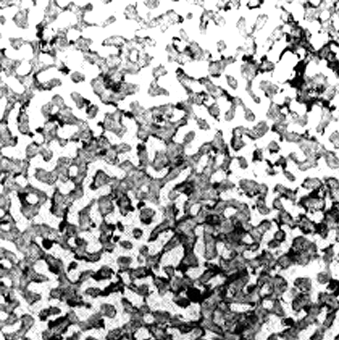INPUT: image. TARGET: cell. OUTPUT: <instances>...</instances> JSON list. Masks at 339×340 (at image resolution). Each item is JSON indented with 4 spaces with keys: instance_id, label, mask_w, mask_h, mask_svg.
Listing matches in <instances>:
<instances>
[{
    "instance_id": "obj_1",
    "label": "cell",
    "mask_w": 339,
    "mask_h": 340,
    "mask_svg": "<svg viewBox=\"0 0 339 340\" xmlns=\"http://www.w3.org/2000/svg\"><path fill=\"white\" fill-rule=\"evenodd\" d=\"M298 226L305 235H311L314 233L315 223L308 219L306 216H301L298 221Z\"/></svg>"
},
{
    "instance_id": "obj_2",
    "label": "cell",
    "mask_w": 339,
    "mask_h": 340,
    "mask_svg": "<svg viewBox=\"0 0 339 340\" xmlns=\"http://www.w3.org/2000/svg\"><path fill=\"white\" fill-rule=\"evenodd\" d=\"M301 186L306 189L315 190L322 188L323 184L319 178H307L303 182Z\"/></svg>"
},
{
    "instance_id": "obj_3",
    "label": "cell",
    "mask_w": 339,
    "mask_h": 340,
    "mask_svg": "<svg viewBox=\"0 0 339 340\" xmlns=\"http://www.w3.org/2000/svg\"><path fill=\"white\" fill-rule=\"evenodd\" d=\"M326 162L328 167L332 169H337L339 167V159L334 154V152H326L325 155Z\"/></svg>"
},
{
    "instance_id": "obj_4",
    "label": "cell",
    "mask_w": 339,
    "mask_h": 340,
    "mask_svg": "<svg viewBox=\"0 0 339 340\" xmlns=\"http://www.w3.org/2000/svg\"><path fill=\"white\" fill-rule=\"evenodd\" d=\"M330 228L327 225V224L324 221L321 223L315 224V228H314V233H316L319 235L322 238H326L329 235V232Z\"/></svg>"
},
{
    "instance_id": "obj_5",
    "label": "cell",
    "mask_w": 339,
    "mask_h": 340,
    "mask_svg": "<svg viewBox=\"0 0 339 340\" xmlns=\"http://www.w3.org/2000/svg\"><path fill=\"white\" fill-rule=\"evenodd\" d=\"M329 141L335 149H339V132H334L329 137Z\"/></svg>"
},
{
    "instance_id": "obj_6",
    "label": "cell",
    "mask_w": 339,
    "mask_h": 340,
    "mask_svg": "<svg viewBox=\"0 0 339 340\" xmlns=\"http://www.w3.org/2000/svg\"><path fill=\"white\" fill-rule=\"evenodd\" d=\"M285 237H286L285 232H284L283 231H282V230L277 232L275 233V235H274V238H275L276 241H279V242L283 241V240L285 239Z\"/></svg>"
},
{
    "instance_id": "obj_7",
    "label": "cell",
    "mask_w": 339,
    "mask_h": 340,
    "mask_svg": "<svg viewBox=\"0 0 339 340\" xmlns=\"http://www.w3.org/2000/svg\"><path fill=\"white\" fill-rule=\"evenodd\" d=\"M274 208L278 209V210H281L282 208V204L281 201L279 199H275L274 201Z\"/></svg>"
},
{
    "instance_id": "obj_8",
    "label": "cell",
    "mask_w": 339,
    "mask_h": 340,
    "mask_svg": "<svg viewBox=\"0 0 339 340\" xmlns=\"http://www.w3.org/2000/svg\"><path fill=\"white\" fill-rule=\"evenodd\" d=\"M284 175H285L286 177V178L288 179L291 182H293L295 180V177L293 174H291L290 172H286V173H284Z\"/></svg>"
},
{
    "instance_id": "obj_9",
    "label": "cell",
    "mask_w": 339,
    "mask_h": 340,
    "mask_svg": "<svg viewBox=\"0 0 339 340\" xmlns=\"http://www.w3.org/2000/svg\"><path fill=\"white\" fill-rule=\"evenodd\" d=\"M335 240L337 242L339 243V227L336 228V235H335Z\"/></svg>"
}]
</instances>
